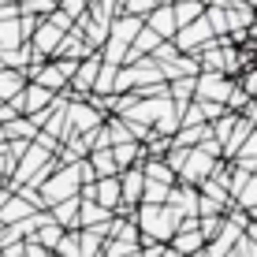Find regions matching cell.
I'll use <instances>...</instances> for the list:
<instances>
[{"mask_svg": "<svg viewBox=\"0 0 257 257\" xmlns=\"http://www.w3.org/2000/svg\"><path fill=\"white\" fill-rule=\"evenodd\" d=\"M135 227L142 235V242H172V235L179 231V216L168 205H138L135 209Z\"/></svg>", "mask_w": 257, "mask_h": 257, "instance_id": "obj_1", "label": "cell"}, {"mask_svg": "<svg viewBox=\"0 0 257 257\" xmlns=\"http://www.w3.org/2000/svg\"><path fill=\"white\" fill-rule=\"evenodd\" d=\"M78 190H82V179H78V168H75V164H56V172H52L49 179L38 187L41 201H45V209H52L56 201L78 198Z\"/></svg>", "mask_w": 257, "mask_h": 257, "instance_id": "obj_2", "label": "cell"}, {"mask_svg": "<svg viewBox=\"0 0 257 257\" xmlns=\"http://www.w3.org/2000/svg\"><path fill=\"white\" fill-rule=\"evenodd\" d=\"M224 164V161H216V157H209L205 149H187V161H183V168L175 172V183H187V187H201V183L209 179L216 168Z\"/></svg>", "mask_w": 257, "mask_h": 257, "instance_id": "obj_3", "label": "cell"}, {"mask_svg": "<svg viewBox=\"0 0 257 257\" xmlns=\"http://www.w3.org/2000/svg\"><path fill=\"white\" fill-rule=\"evenodd\" d=\"M231 86H235V78L220 75V71H201V75L194 78V101H201V104H224L227 93H231Z\"/></svg>", "mask_w": 257, "mask_h": 257, "instance_id": "obj_4", "label": "cell"}, {"mask_svg": "<svg viewBox=\"0 0 257 257\" xmlns=\"http://www.w3.org/2000/svg\"><path fill=\"white\" fill-rule=\"evenodd\" d=\"M108 26H112V19L101 12V8H97V0H93V4L86 8V15L75 23V30L82 34V41H86L90 49H101L104 38H108Z\"/></svg>", "mask_w": 257, "mask_h": 257, "instance_id": "obj_5", "label": "cell"}, {"mask_svg": "<svg viewBox=\"0 0 257 257\" xmlns=\"http://www.w3.org/2000/svg\"><path fill=\"white\" fill-rule=\"evenodd\" d=\"M209 41H216L212 38V30H209V23L205 19H194V23H187V26H179L175 30V38H172V45L183 52V56H194L201 45H209Z\"/></svg>", "mask_w": 257, "mask_h": 257, "instance_id": "obj_6", "label": "cell"}, {"mask_svg": "<svg viewBox=\"0 0 257 257\" xmlns=\"http://www.w3.org/2000/svg\"><path fill=\"white\" fill-rule=\"evenodd\" d=\"M101 123H104V116L97 108H90L86 101H67V138L71 135H90V131H97Z\"/></svg>", "mask_w": 257, "mask_h": 257, "instance_id": "obj_7", "label": "cell"}, {"mask_svg": "<svg viewBox=\"0 0 257 257\" xmlns=\"http://www.w3.org/2000/svg\"><path fill=\"white\" fill-rule=\"evenodd\" d=\"M164 205L172 209L179 220H187V216H198V187H187V183H175V187L168 190V201H164Z\"/></svg>", "mask_w": 257, "mask_h": 257, "instance_id": "obj_8", "label": "cell"}, {"mask_svg": "<svg viewBox=\"0 0 257 257\" xmlns=\"http://www.w3.org/2000/svg\"><path fill=\"white\" fill-rule=\"evenodd\" d=\"M142 26H146V30H153L161 41H172V38H175V15H172V4H168V0H164V4H157L153 12L142 19Z\"/></svg>", "mask_w": 257, "mask_h": 257, "instance_id": "obj_9", "label": "cell"}, {"mask_svg": "<svg viewBox=\"0 0 257 257\" xmlns=\"http://www.w3.org/2000/svg\"><path fill=\"white\" fill-rule=\"evenodd\" d=\"M116 179H119V205L138 209V201H142V187H146V179H142V168H127V172H119Z\"/></svg>", "mask_w": 257, "mask_h": 257, "instance_id": "obj_10", "label": "cell"}, {"mask_svg": "<svg viewBox=\"0 0 257 257\" xmlns=\"http://www.w3.org/2000/svg\"><path fill=\"white\" fill-rule=\"evenodd\" d=\"M90 201H97V205L108 209V212H116L119 209V179H116V175H112V179H97L90 187Z\"/></svg>", "mask_w": 257, "mask_h": 257, "instance_id": "obj_11", "label": "cell"}, {"mask_svg": "<svg viewBox=\"0 0 257 257\" xmlns=\"http://www.w3.org/2000/svg\"><path fill=\"white\" fill-rule=\"evenodd\" d=\"M90 52H97V49L86 45L82 34H78V30H67L64 38H60V49H56V56H52V60H75V64H78V60H86Z\"/></svg>", "mask_w": 257, "mask_h": 257, "instance_id": "obj_12", "label": "cell"}, {"mask_svg": "<svg viewBox=\"0 0 257 257\" xmlns=\"http://www.w3.org/2000/svg\"><path fill=\"white\" fill-rule=\"evenodd\" d=\"M112 161H116V172H127V168H138L146 161V149H142V142H119V146L108 149Z\"/></svg>", "mask_w": 257, "mask_h": 257, "instance_id": "obj_13", "label": "cell"}, {"mask_svg": "<svg viewBox=\"0 0 257 257\" xmlns=\"http://www.w3.org/2000/svg\"><path fill=\"white\" fill-rule=\"evenodd\" d=\"M52 224L64 227V231H78V198H67V201H56L49 209Z\"/></svg>", "mask_w": 257, "mask_h": 257, "instance_id": "obj_14", "label": "cell"}, {"mask_svg": "<svg viewBox=\"0 0 257 257\" xmlns=\"http://www.w3.org/2000/svg\"><path fill=\"white\" fill-rule=\"evenodd\" d=\"M108 220H112V212H108V209H101L97 201H82V198H78V231L101 227V224H108Z\"/></svg>", "mask_w": 257, "mask_h": 257, "instance_id": "obj_15", "label": "cell"}, {"mask_svg": "<svg viewBox=\"0 0 257 257\" xmlns=\"http://www.w3.org/2000/svg\"><path fill=\"white\" fill-rule=\"evenodd\" d=\"M138 168H142V175H146L149 183H164V187H175V172L161 161V157H157V161H153V157H146V161H142Z\"/></svg>", "mask_w": 257, "mask_h": 257, "instance_id": "obj_16", "label": "cell"}, {"mask_svg": "<svg viewBox=\"0 0 257 257\" xmlns=\"http://www.w3.org/2000/svg\"><path fill=\"white\" fill-rule=\"evenodd\" d=\"M23 86H26V75H23V71L0 67V101H15V97L23 93Z\"/></svg>", "mask_w": 257, "mask_h": 257, "instance_id": "obj_17", "label": "cell"}, {"mask_svg": "<svg viewBox=\"0 0 257 257\" xmlns=\"http://www.w3.org/2000/svg\"><path fill=\"white\" fill-rule=\"evenodd\" d=\"M205 138H212L209 135V123H205V127H179L172 135V146L175 149H194V146H201Z\"/></svg>", "mask_w": 257, "mask_h": 257, "instance_id": "obj_18", "label": "cell"}, {"mask_svg": "<svg viewBox=\"0 0 257 257\" xmlns=\"http://www.w3.org/2000/svg\"><path fill=\"white\" fill-rule=\"evenodd\" d=\"M138 30H142V19H135V15H116V19H112V26H108L112 38L127 41V45L138 38Z\"/></svg>", "mask_w": 257, "mask_h": 257, "instance_id": "obj_19", "label": "cell"}, {"mask_svg": "<svg viewBox=\"0 0 257 257\" xmlns=\"http://www.w3.org/2000/svg\"><path fill=\"white\" fill-rule=\"evenodd\" d=\"M86 161H90V168H93V179H112V175H119V172H116V161H112L108 149H93Z\"/></svg>", "mask_w": 257, "mask_h": 257, "instance_id": "obj_20", "label": "cell"}, {"mask_svg": "<svg viewBox=\"0 0 257 257\" xmlns=\"http://www.w3.org/2000/svg\"><path fill=\"white\" fill-rule=\"evenodd\" d=\"M194 78H172V82H168V97H172L175 108H187V104L194 101Z\"/></svg>", "mask_w": 257, "mask_h": 257, "instance_id": "obj_21", "label": "cell"}, {"mask_svg": "<svg viewBox=\"0 0 257 257\" xmlns=\"http://www.w3.org/2000/svg\"><path fill=\"white\" fill-rule=\"evenodd\" d=\"M0 127H4V138L8 142H34V135H38V127H34L26 116L12 119V123H0Z\"/></svg>", "mask_w": 257, "mask_h": 257, "instance_id": "obj_22", "label": "cell"}, {"mask_svg": "<svg viewBox=\"0 0 257 257\" xmlns=\"http://www.w3.org/2000/svg\"><path fill=\"white\" fill-rule=\"evenodd\" d=\"M172 15H175V30H179V26H187V23H194V19H201V15H205V0L172 4Z\"/></svg>", "mask_w": 257, "mask_h": 257, "instance_id": "obj_23", "label": "cell"}, {"mask_svg": "<svg viewBox=\"0 0 257 257\" xmlns=\"http://www.w3.org/2000/svg\"><path fill=\"white\" fill-rule=\"evenodd\" d=\"M60 235H64V227H56V224L49 220V224H41V227H38V231H34L30 238H34L38 246H45V250L52 253V250H56V242H60Z\"/></svg>", "mask_w": 257, "mask_h": 257, "instance_id": "obj_24", "label": "cell"}, {"mask_svg": "<svg viewBox=\"0 0 257 257\" xmlns=\"http://www.w3.org/2000/svg\"><path fill=\"white\" fill-rule=\"evenodd\" d=\"M142 179H146V175H142ZM168 190H172V187H164V183H149V179H146L138 205H164V201H168Z\"/></svg>", "mask_w": 257, "mask_h": 257, "instance_id": "obj_25", "label": "cell"}, {"mask_svg": "<svg viewBox=\"0 0 257 257\" xmlns=\"http://www.w3.org/2000/svg\"><path fill=\"white\" fill-rule=\"evenodd\" d=\"M19 45H23L19 19H12V23H0V52H8V49H19Z\"/></svg>", "mask_w": 257, "mask_h": 257, "instance_id": "obj_26", "label": "cell"}, {"mask_svg": "<svg viewBox=\"0 0 257 257\" xmlns=\"http://www.w3.org/2000/svg\"><path fill=\"white\" fill-rule=\"evenodd\" d=\"M235 86L242 90L250 101H257V64H250L246 71H238V78H235Z\"/></svg>", "mask_w": 257, "mask_h": 257, "instance_id": "obj_27", "label": "cell"}, {"mask_svg": "<svg viewBox=\"0 0 257 257\" xmlns=\"http://www.w3.org/2000/svg\"><path fill=\"white\" fill-rule=\"evenodd\" d=\"M86 8H90V0H60V4H56V12L64 15V19L78 23V19L86 15Z\"/></svg>", "mask_w": 257, "mask_h": 257, "instance_id": "obj_28", "label": "cell"}, {"mask_svg": "<svg viewBox=\"0 0 257 257\" xmlns=\"http://www.w3.org/2000/svg\"><path fill=\"white\" fill-rule=\"evenodd\" d=\"M157 4H164V0H127V4H123V15H135V19H146V15L153 12Z\"/></svg>", "mask_w": 257, "mask_h": 257, "instance_id": "obj_29", "label": "cell"}, {"mask_svg": "<svg viewBox=\"0 0 257 257\" xmlns=\"http://www.w3.org/2000/svg\"><path fill=\"white\" fill-rule=\"evenodd\" d=\"M227 257H257V242H253V238H246V235H238Z\"/></svg>", "mask_w": 257, "mask_h": 257, "instance_id": "obj_30", "label": "cell"}, {"mask_svg": "<svg viewBox=\"0 0 257 257\" xmlns=\"http://www.w3.org/2000/svg\"><path fill=\"white\" fill-rule=\"evenodd\" d=\"M220 224H224V216H198V231H201V238L209 242V238L220 231Z\"/></svg>", "mask_w": 257, "mask_h": 257, "instance_id": "obj_31", "label": "cell"}, {"mask_svg": "<svg viewBox=\"0 0 257 257\" xmlns=\"http://www.w3.org/2000/svg\"><path fill=\"white\" fill-rule=\"evenodd\" d=\"M138 257H175V253L168 250L164 242H142L138 246Z\"/></svg>", "mask_w": 257, "mask_h": 257, "instance_id": "obj_32", "label": "cell"}, {"mask_svg": "<svg viewBox=\"0 0 257 257\" xmlns=\"http://www.w3.org/2000/svg\"><path fill=\"white\" fill-rule=\"evenodd\" d=\"M23 253L26 257H49V250H45V246H38L34 238H23Z\"/></svg>", "mask_w": 257, "mask_h": 257, "instance_id": "obj_33", "label": "cell"}, {"mask_svg": "<svg viewBox=\"0 0 257 257\" xmlns=\"http://www.w3.org/2000/svg\"><path fill=\"white\" fill-rule=\"evenodd\" d=\"M12 19H19V4H4L0 0V23H12Z\"/></svg>", "mask_w": 257, "mask_h": 257, "instance_id": "obj_34", "label": "cell"}, {"mask_svg": "<svg viewBox=\"0 0 257 257\" xmlns=\"http://www.w3.org/2000/svg\"><path fill=\"white\" fill-rule=\"evenodd\" d=\"M238 119H246V123L253 127V123H257V101H246V104H242V112H238Z\"/></svg>", "mask_w": 257, "mask_h": 257, "instance_id": "obj_35", "label": "cell"}, {"mask_svg": "<svg viewBox=\"0 0 257 257\" xmlns=\"http://www.w3.org/2000/svg\"><path fill=\"white\" fill-rule=\"evenodd\" d=\"M0 257H26V253H23V242H12V246H0Z\"/></svg>", "mask_w": 257, "mask_h": 257, "instance_id": "obj_36", "label": "cell"}, {"mask_svg": "<svg viewBox=\"0 0 257 257\" xmlns=\"http://www.w3.org/2000/svg\"><path fill=\"white\" fill-rule=\"evenodd\" d=\"M238 4H246V8H253V12H257V0H238Z\"/></svg>", "mask_w": 257, "mask_h": 257, "instance_id": "obj_37", "label": "cell"}, {"mask_svg": "<svg viewBox=\"0 0 257 257\" xmlns=\"http://www.w3.org/2000/svg\"><path fill=\"white\" fill-rule=\"evenodd\" d=\"M4 142H8V138H4V127H0V146H4Z\"/></svg>", "mask_w": 257, "mask_h": 257, "instance_id": "obj_38", "label": "cell"}, {"mask_svg": "<svg viewBox=\"0 0 257 257\" xmlns=\"http://www.w3.org/2000/svg\"><path fill=\"white\" fill-rule=\"evenodd\" d=\"M168 4H187V0H168Z\"/></svg>", "mask_w": 257, "mask_h": 257, "instance_id": "obj_39", "label": "cell"}, {"mask_svg": "<svg viewBox=\"0 0 257 257\" xmlns=\"http://www.w3.org/2000/svg\"><path fill=\"white\" fill-rule=\"evenodd\" d=\"M127 257H138V250H135V253H127Z\"/></svg>", "mask_w": 257, "mask_h": 257, "instance_id": "obj_40", "label": "cell"}, {"mask_svg": "<svg viewBox=\"0 0 257 257\" xmlns=\"http://www.w3.org/2000/svg\"><path fill=\"white\" fill-rule=\"evenodd\" d=\"M4 4H15V0H4Z\"/></svg>", "mask_w": 257, "mask_h": 257, "instance_id": "obj_41", "label": "cell"}, {"mask_svg": "<svg viewBox=\"0 0 257 257\" xmlns=\"http://www.w3.org/2000/svg\"><path fill=\"white\" fill-rule=\"evenodd\" d=\"M49 257H60V253H49Z\"/></svg>", "mask_w": 257, "mask_h": 257, "instance_id": "obj_42", "label": "cell"}, {"mask_svg": "<svg viewBox=\"0 0 257 257\" xmlns=\"http://www.w3.org/2000/svg\"><path fill=\"white\" fill-rule=\"evenodd\" d=\"M0 194H4V187H0Z\"/></svg>", "mask_w": 257, "mask_h": 257, "instance_id": "obj_43", "label": "cell"}, {"mask_svg": "<svg viewBox=\"0 0 257 257\" xmlns=\"http://www.w3.org/2000/svg\"><path fill=\"white\" fill-rule=\"evenodd\" d=\"M56 4H60V0H56Z\"/></svg>", "mask_w": 257, "mask_h": 257, "instance_id": "obj_44", "label": "cell"}]
</instances>
